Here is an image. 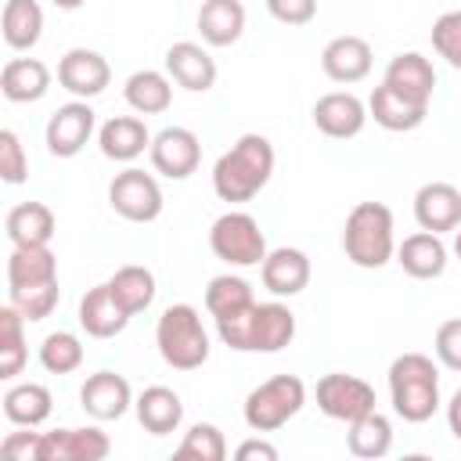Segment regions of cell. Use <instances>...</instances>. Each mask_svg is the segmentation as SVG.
Here are the masks:
<instances>
[{"mask_svg":"<svg viewBox=\"0 0 461 461\" xmlns=\"http://www.w3.org/2000/svg\"><path fill=\"white\" fill-rule=\"evenodd\" d=\"M274 176V144L263 133L238 137L212 166V191L220 202H252Z\"/></svg>","mask_w":461,"mask_h":461,"instance_id":"cell-1","label":"cell"},{"mask_svg":"<svg viewBox=\"0 0 461 461\" xmlns=\"http://www.w3.org/2000/svg\"><path fill=\"white\" fill-rule=\"evenodd\" d=\"M220 342L238 353H277L295 339V313L281 303H252L249 310L216 321Z\"/></svg>","mask_w":461,"mask_h":461,"instance_id":"cell-2","label":"cell"},{"mask_svg":"<svg viewBox=\"0 0 461 461\" xmlns=\"http://www.w3.org/2000/svg\"><path fill=\"white\" fill-rule=\"evenodd\" d=\"M389 400L403 421H429L439 411V367L432 364V357L400 353L389 364Z\"/></svg>","mask_w":461,"mask_h":461,"instance_id":"cell-3","label":"cell"},{"mask_svg":"<svg viewBox=\"0 0 461 461\" xmlns=\"http://www.w3.org/2000/svg\"><path fill=\"white\" fill-rule=\"evenodd\" d=\"M393 209L382 202H357L346 216L342 227V249L346 259L364 267V270H378L396 256V234H393Z\"/></svg>","mask_w":461,"mask_h":461,"instance_id":"cell-4","label":"cell"},{"mask_svg":"<svg viewBox=\"0 0 461 461\" xmlns=\"http://www.w3.org/2000/svg\"><path fill=\"white\" fill-rule=\"evenodd\" d=\"M155 346L158 357L173 371H194L209 360V331L202 328V317L191 303H173L162 310L155 324Z\"/></svg>","mask_w":461,"mask_h":461,"instance_id":"cell-5","label":"cell"},{"mask_svg":"<svg viewBox=\"0 0 461 461\" xmlns=\"http://www.w3.org/2000/svg\"><path fill=\"white\" fill-rule=\"evenodd\" d=\"M306 403V385L299 375H274L267 382H259L249 396H245V425L252 432H274L281 425H288Z\"/></svg>","mask_w":461,"mask_h":461,"instance_id":"cell-6","label":"cell"},{"mask_svg":"<svg viewBox=\"0 0 461 461\" xmlns=\"http://www.w3.org/2000/svg\"><path fill=\"white\" fill-rule=\"evenodd\" d=\"M209 249L216 259L230 263V267H259L267 259V234L259 230V220L241 212V209H230L223 216L212 220L209 227Z\"/></svg>","mask_w":461,"mask_h":461,"instance_id":"cell-7","label":"cell"},{"mask_svg":"<svg viewBox=\"0 0 461 461\" xmlns=\"http://www.w3.org/2000/svg\"><path fill=\"white\" fill-rule=\"evenodd\" d=\"M108 205L130 223H151L162 216V187L144 169H122L108 184Z\"/></svg>","mask_w":461,"mask_h":461,"instance_id":"cell-8","label":"cell"},{"mask_svg":"<svg viewBox=\"0 0 461 461\" xmlns=\"http://www.w3.org/2000/svg\"><path fill=\"white\" fill-rule=\"evenodd\" d=\"M313 396H317L321 414L331 418V421H342V425H349V421L364 418L367 411H375V389H371L364 378L342 375V371L324 375V378L317 382Z\"/></svg>","mask_w":461,"mask_h":461,"instance_id":"cell-9","label":"cell"},{"mask_svg":"<svg viewBox=\"0 0 461 461\" xmlns=\"http://www.w3.org/2000/svg\"><path fill=\"white\" fill-rule=\"evenodd\" d=\"M94 130H97L94 108L76 97V101H68V104H61V108L50 112L47 130H43L47 151H50L54 158H76V155L86 148V140L94 137Z\"/></svg>","mask_w":461,"mask_h":461,"instance_id":"cell-10","label":"cell"},{"mask_svg":"<svg viewBox=\"0 0 461 461\" xmlns=\"http://www.w3.org/2000/svg\"><path fill=\"white\" fill-rule=\"evenodd\" d=\"M151 166L169 180H187L202 162V144L187 126H166L151 137Z\"/></svg>","mask_w":461,"mask_h":461,"instance_id":"cell-11","label":"cell"},{"mask_svg":"<svg viewBox=\"0 0 461 461\" xmlns=\"http://www.w3.org/2000/svg\"><path fill=\"white\" fill-rule=\"evenodd\" d=\"M108 454H112V439L97 425L54 429L40 436V461H101Z\"/></svg>","mask_w":461,"mask_h":461,"instance_id":"cell-12","label":"cell"},{"mask_svg":"<svg viewBox=\"0 0 461 461\" xmlns=\"http://www.w3.org/2000/svg\"><path fill=\"white\" fill-rule=\"evenodd\" d=\"M58 83H61V90H68L72 97L90 101V97L104 94V86L112 83V68H108V61H104L97 50L72 47V50H65L61 61H58Z\"/></svg>","mask_w":461,"mask_h":461,"instance_id":"cell-13","label":"cell"},{"mask_svg":"<svg viewBox=\"0 0 461 461\" xmlns=\"http://www.w3.org/2000/svg\"><path fill=\"white\" fill-rule=\"evenodd\" d=\"M367 119H371L367 115V104L357 94H349V90H331V94L317 97V104H313V126L324 137H331V140L357 137Z\"/></svg>","mask_w":461,"mask_h":461,"instance_id":"cell-14","label":"cell"},{"mask_svg":"<svg viewBox=\"0 0 461 461\" xmlns=\"http://www.w3.org/2000/svg\"><path fill=\"white\" fill-rule=\"evenodd\" d=\"M79 403L94 421H115L133 407V389L115 371H94L79 389Z\"/></svg>","mask_w":461,"mask_h":461,"instance_id":"cell-15","label":"cell"},{"mask_svg":"<svg viewBox=\"0 0 461 461\" xmlns=\"http://www.w3.org/2000/svg\"><path fill=\"white\" fill-rule=\"evenodd\" d=\"M414 220L421 230H432V234L457 230L461 227V191L447 180L421 184L414 194Z\"/></svg>","mask_w":461,"mask_h":461,"instance_id":"cell-16","label":"cell"},{"mask_svg":"<svg viewBox=\"0 0 461 461\" xmlns=\"http://www.w3.org/2000/svg\"><path fill=\"white\" fill-rule=\"evenodd\" d=\"M310 256L303 249H270L267 259L259 263V277H263V288L277 299H292L299 295L306 285H310Z\"/></svg>","mask_w":461,"mask_h":461,"instance_id":"cell-17","label":"cell"},{"mask_svg":"<svg viewBox=\"0 0 461 461\" xmlns=\"http://www.w3.org/2000/svg\"><path fill=\"white\" fill-rule=\"evenodd\" d=\"M371 43L364 36H335L324 43L321 50V68L331 83H360L367 72H371Z\"/></svg>","mask_w":461,"mask_h":461,"instance_id":"cell-18","label":"cell"},{"mask_svg":"<svg viewBox=\"0 0 461 461\" xmlns=\"http://www.w3.org/2000/svg\"><path fill=\"white\" fill-rule=\"evenodd\" d=\"M166 72L176 86L191 90V94H205L212 90L216 83V61L212 54L202 47V43H191V40H180L166 50Z\"/></svg>","mask_w":461,"mask_h":461,"instance_id":"cell-19","label":"cell"},{"mask_svg":"<svg viewBox=\"0 0 461 461\" xmlns=\"http://www.w3.org/2000/svg\"><path fill=\"white\" fill-rule=\"evenodd\" d=\"M385 86L400 90L403 97L418 101V104H429L432 101V90H436V68L425 54L418 50H403L396 54L389 65H385V76H382Z\"/></svg>","mask_w":461,"mask_h":461,"instance_id":"cell-20","label":"cell"},{"mask_svg":"<svg viewBox=\"0 0 461 461\" xmlns=\"http://www.w3.org/2000/svg\"><path fill=\"white\" fill-rule=\"evenodd\" d=\"M367 115L382 126V130H389V133H411V130H418L421 122H425V115H429V104H418V101H411V97H403L400 90H393V86H375L371 90V97H367Z\"/></svg>","mask_w":461,"mask_h":461,"instance_id":"cell-21","label":"cell"},{"mask_svg":"<svg viewBox=\"0 0 461 461\" xmlns=\"http://www.w3.org/2000/svg\"><path fill=\"white\" fill-rule=\"evenodd\" d=\"M130 313L122 310V303L112 295L108 281L94 285L83 299H79V328L94 339H115L119 331H126Z\"/></svg>","mask_w":461,"mask_h":461,"instance_id":"cell-22","label":"cell"},{"mask_svg":"<svg viewBox=\"0 0 461 461\" xmlns=\"http://www.w3.org/2000/svg\"><path fill=\"white\" fill-rule=\"evenodd\" d=\"M97 144H101V155L112 162H133L151 148V133L140 115H112L97 130Z\"/></svg>","mask_w":461,"mask_h":461,"instance_id":"cell-23","label":"cell"},{"mask_svg":"<svg viewBox=\"0 0 461 461\" xmlns=\"http://www.w3.org/2000/svg\"><path fill=\"white\" fill-rule=\"evenodd\" d=\"M58 281V256L50 245H14L7 256V292Z\"/></svg>","mask_w":461,"mask_h":461,"instance_id":"cell-24","label":"cell"},{"mask_svg":"<svg viewBox=\"0 0 461 461\" xmlns=\"http://www.w3.org/2000/svg\"><path fill=\"white\" fill-rule=\"evenodd\" d=\"M396 263L403 267V274H411L418 281H432V277H439L447 270V245L432 230L407 234L396 245Z\"/></svg>","mask_w":461,"mask_h":461,"instance_id":"cell-25","label":"cell"},{"mask_svg":"<svg viewBox=\"0 0 461 461\" xmlns=\"http://www.w3.org/2000/svg\"><path fill=\"white\" fill-rule=\"evenodd\" d=\"M50 90V68L40 58H11L0 68V94L11 104H32Z\"/></svg>","mask_w":461,"mask_h":461,"instance_id":"cell-26","label":"cell"},{"mask_svg":"<svg viewBox=\"0 0 461 461\" xmlns=\"http://www.w3.org/2000/svg\"><path fill=\"white\" fill-rule=\"evenodd\" d=\"M133 411H137V421L144 432L151 436H169L180 429L184 421V400L169 389V385H148L137 400H133Z\"/></svg>","mask_w":461,"mask_h":461,"instance_id":"cell-27","label":"cell"},{"mask_svg":"<svg viewBox=\"0 0 461 461\" xmlns=\"http://www.w3.org/2000/svg\"><path fill=\"white\" fill-rule=\"evenodd\" d=\"M198 32L209 47H230L245 32V7L241 0H205L198 7Z\"/></svg>","mask_w":461,"mask_h":461,"instance_id":"cell-28","label":"cell"},{"mask_svg":"<svg viewBox=\"0 0 461 461\" xmlns=\"http://www.w3.org/2000/svg\"><path fill=\"white\" fill-rule=\"evenodd\" d=\"M122 97L137 115H162L173 104V83L169 72L158 68H137L126 83H122Z\"/></svg>","mask_w":461,"mask_h":461,"instance_id":"cell-29","label":"cell"},{"mask_svg":"<svg viewBox=\"0 0 461 461\" xmlns=\"http://www.w3.org/2000/svg\"><path fill=\"white\" fill-rule=\"evenodd\" d=\"M54 411V396L47 385L40 382H18L4 393V418L18 429H36L50 418Z\"/></svg>","mask_w":461,"mask_h":461,"instance_id":"cell-30","label":"cell"},{"mask_svg":"<svg viewBox=\"0 0 461 461\" xmlns=\"http://www.w3.org/2000/svg\"><path fill=\"white\" fill-rule=\"evenodd\" d=\"M4 227H7L11 245H50L58 220H54L50 205H43V202H18L7 212Z\"/></svg>","mask_w":461,"mask_h":461,"instance_id":"cell-31","label":"cell"},{"mask_svg":"<svg viewBox=\"0 0 461 461\" xmlns=\"http://www.w3.org/2000/svg\"><path fill=\"white\" fill-rule=\"evenodd\" d=\"M0 29L11 50H32L43 36V7L36 0H7Z\"/></svg>","mask_w":461,"mask_h":461,"instance_id":"cell-32","label":"cell"},{"mask_svg":"<svg viewBox=\"0 0 461 461\" xmlns=\"http://www.w3.org/2000/svg\"><path fill=\"white\" fill-rule=\"evenodd\" d=\"M346 447H349V454H353V457H367V461L385 457V454L393 450V421H389L378 407H375V411H367L364 418L349 421Z\"/></svg>","mask_w":461,"mask_h":461,"instance_id":"cell-33","label":"cell"},{"mask_svg":"<svg viewBox=\"0 0 461 461\" xmlns=\"http://www.w3.org/2000/svg\"><path fill=\"white\" fill-rule=\"evenodd\" d=\"M108 288H112V295L122 303V310H126L130 317H137V313H144V310L151 306V299H155V274H151L148 267H140V263H126V267H119V270L108 277Z\"/></svg>","mask_w":461,"mask_h":461,"instance_id":"cell-34","label":"cell"},{"mask_svg":"<svg viewBox=\"0 0 461 461\" xmlns=\"http://www.w3.org/2000/svg\"><path fill=\"white\" fill-rule=\"evenodd\" d=\"M25 317L7 303L0 310V378H18L25 360H29V346H25Z\"/></svg>","mask_w":461,"mask_h":461,"instance_id":"cell-35","label":"cell"},{"mask_svg":"<svg viewBox=\"0 0 461 461\" xmlns=\"http://www.w3.org/2000/svg\"><path fill=\"white\" fill-rule=\"evenodd\" d=\"M252 303H256V292H252V285H249L245 277H238V274H220V277H212L209 288H205V310H209L216 321L234 317V313L249 310Z\"/></svg>","mask_w":461,"mask_h":461,"instance_id":"cell-36","label":"cell"},{"mask_svg":"<svg viewBox=\"0 0 461 461\" xmlns=\"http://www.w3.org/2000/svg\"><path fill=\"white\" fill-rule=\"evenodd\" d=\"M40 364L50 375H72L83 364V342L72 331H50L40 346Z\"/></svg>","mask_w":461,"mask_h":461,"instance_id":"cell-37","label":"cell"},{"mask_svg":"<svg viewBox=\"0 0 461 461\" xmlns=\"http://www.w3.org/2000/svg\"><path fill=\"white\" fill-rule=\"evenodd\" d=\"M176 457H187V461H223L227 457V439L223 432L212 425V421H194L180 447H176Z\"/></svg>","mask_w":461,"mask_h":461,"instance_id":"cell-38","label":"cell"},{"mask_svg":"<svg viewBox=\"0 0 461 461\" xmlns=\"http://www.w3.org/2000/svg\"><path fill=\"white\" fill-rule=\"evenodd\" d=\"M58 281H50V285H36V288H22V292H11V306L32 324V321H43V317H50L54 313V306H58Z\"/></svg>","mask_w":461,"mask_h":461,"instance_id":"cell-39","label":"cell"},{"mask_svg":"<svg viewBox=\"0 0 461 461\" xmlns=\"http://www.w3.org/2000/svg\"><path fill=\"white\" fill-rule=\"evenodd\" d=\"M432 50L450 68H461V11H447L432 22Z\"/></svg>","mask_w":461,"mask_h":461,"instance_id":"cell-40","label":"cell"},{"mask_svg":"<svg viewBox=\"0 0 461 461\" xmlns=\"http://www.w3.org/2000/svg\"><path fill=\"white\" fill-rule=\"evenodd\" d=\"M29 176V155L14 130H0V180L4 184H25Z\"/></svg>","mask_w":461,"mask_h":461,"instance_id":"cell-41","label":"cell"},{"mask_svg":"<svg viewBox=\"0 0 461 461\" xmlns=\"http://www.w3.org/2000/svg\"><path fill=\"white\" fill-rule=\"evenodd\" d=\"M432 349H436V360H439L443 367L461 371V317H450V321H443V324L436 328Z\"/></svg>","mask_w":461,"mask_h":461,"instance_id":"cell-42","label":"cell"},{"mask_svg":"<svg viewBox=\"0 0 461 461\" xmlns=\"http://www.w3.org/2000/svg\"><path fill=\"white\" fill-rule=\"evenodd\" d=\"M267 11L281 25H310L317 18V0H267Z\"/></svg>","mask_w":461,"mask_h":461,"instance_id":"cell-43","label":"cell"},{"mask_svg":"<svg viewBox=\"0 0 461 461\" xmlns=\"http://www.w3.org/2000/svg\"><path fill=\"white\" fill-rule=\"evenodd\" d=\"M40 436L43 432H32V429L29 432H7L0 450L11 461H40Z\"/></svg>","mask_w":461,"mask_h":461,"instance_id":"cell-44","label":"cell"},{"mask_svg":"<svg viewBox=\"0 0 461 461\" xmlns=\"http://www.w3.org/2000/svg\"><path fill=\"white\" fill-rule=\"evenodd\" d=\"M238 461H277V447L267 443V439H245L238 450H234Z\"/></svg>","mask_w":461,"mask_h":461,"instance_id":"cell-45","label":"cell"},{"mask_svg":"<svg viewBox=\"0 0 461 461\" xmlns=\"http://www.w3.org/2000/svg\"><path fill=\"white\" fill-rule=\"evenodd\" d=\"M447 425H450V432H454V439H461V389L450 396V403H447Z\"/></svg>","mask_w":461,"mask_h":461,"instance_id":"cell-46","label":"cell"},{"mask_svg":"<svg viewBox=\"0 0 461 461\" xmlns=\"http://www.w3.org/2000/svg\"><path fill=\"white\" fill-rule=\"evenodd\" d=\"M54 7H61V11H76V7H83L86 0H50Z\"/></svg>","mask_w":461,"mask_h":461,"instance_id":"cell-47","label":"cell"},{"mask_svg":"<svg viewBox=\"0 0 461 461\" xmlns=\"http://www.w3.org/2000/svg\"><path fill=\"white\" fill-rule=\"evenodd\" d=\"M454 256H457V259H461V227H457V230H454Z\"/></svg>","mask_w":461,"mask_h":461,"instance_id":"cell-48","label":"cell"}]
</instances>
